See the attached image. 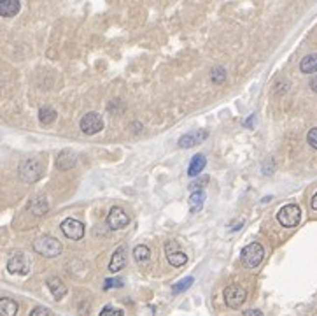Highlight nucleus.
I'll list each match as a JSON object with an SVG mask.
<instances>
[{"mask_svg":"<svg viewBox=\"0 0 317 316\" xmlns=\"http://www.w3.org/2000/svg\"><path fill=\"white\" fill-rule=\"evenodd\" d=\"M307 143H309L314 149H317V127L310 128V132L307 134Z\"/></svg>","mask_w":317,"mask_h":316,"instance_id":"nucleus-28","label":"nucleus"},{"mask_svg":"<svg viewBox=\"0 0 317 316\" xmlns=\"http://www.w3.org/2000/svg\"><path fill=\"white\" fill-rule=\"evenodd\" d=\"M310 205H312V209L317 211V193L312 197V202H310Z\"/></svg>","mask_w":317,"mask_h":316,"instance_id":"nucleus-32","label":"nucleus"},{"mask_svg":"<svg viewBox=\"0 0 317 316\" xmlns=\"http://www.w3.org/2000/svg\"><path fill=\"white\" fill-rule=\"evenodd\" d=\"M7 271L11 272V274H20V276L28 274V271H30L28 259H26L23 253H14L7 262Z\"/></svg>","mask_w":317,"mask_h":316,"instance_id":"nucleus-10","label":"nucleus"},{"mask_svg":"<svg viewBox=\"0 0 317 316\" xmlns=\"http://www.w3.org/2000/svg\"><path fill=\"white\" fill-rule=\"evenodd\" d=\"M207 183H209V176H202L200 179L193 181L191 185H189V188H191L193 192H198L200 188H205V186H207Z\"/></svg>","mask_w":317,"mask_h":316,"instance_id":"nucleus-26","label":"nucleus"},{"mask_svg":"<svg viewBox=\"0 0 317 316\" xmlns=\"http://www.w3.org/2000/svg\"><path fill=\"white\" fill-rule=\"evenodd\" d=\"M98 316H125V311L121 308L112 306V304H107V306H104V309Z\"/></svg>","mask_w":317,"mask_h":316,"instance_id":"nucleus-25","label":"nucleus"},{"mask_svg":"<svg viewBox=\"0 0 317 316\" xmlns=\"http://www.w3.org/2000/svg\"><path fill=\"white\" fill-rule=\"evenodd\" d=\"M187 202H189V209H191V213H198L205 204V193L202 192V190H198V192H191Z\"/></svg>","mask_w":317,"mask_h":316,"instance_id":"nucleus-19","label":"nucleus"},{"mask_svg":"<svg viewBox=\"0 0 317 316\" xmlns=\"http://www.w3.org/2000/svg\"><path fill=\"white\" fill-rule=\"evenodd\" d=\"M18 313V302L9 297L0 299V316H16Z\"/></svg>","mask_w":317,"mask_h":316,"instance_id":"nucleus-18","label":"nucleus"},{"mask_svg":"<svg viewBox=\"0 0 317 316\" xmlns=\"http://www.w3.org/2000/svg\"><path fill=\"white\" fill-rule=\"evenodd\" d=\"M18 174H20V179L23 183H35L42 176V164L37 158H28V160L20 164Z\"/></svg>","mask_w":317,"mask_h":316,"instance_id":"nucleus-2","label":"nucleus"},{"mask_svg":"<svg viewBox=\"0 0 317 316\" xmlns=\"http://www.w3.org/2000/svg\"><path fill=\"white\" fill-rule=\"evenodd\" d=\"M165 251H167V259H168V262H170V265L183 267L187 263V255L179 250V244L175 241H167Z\"/></svg>","mask_w":317,"mask_h":316,"instance_id":"nucleus-9","label":"nucleus"},{"mask_svg":"<svg viewBox=\"0 0 317 316\" xmlns=\"http://www.w3.org/2000/svg\"><path fill=\"white\" fill-rule=\"evenodd\" d=\"M264 259V248L260 242H251L242 250V262L247 269H256Z\"/></svg>","mask_w":317,"mask_h":316,"instance_id":"nucleus-4","label":"nucleus"},{"mask_svg":"<svg viewBox=\"0 0 317 316\" xmlns=\"http://www.w3.org/2000/svg\"><path fill=\"white\" fill-rule=\"evenodd\" d=\"M193 283H195V279H193L191 276H189V278H184V279H181L179 283H175L174 287H172V291H174V293H183V291H186Z\"/></svg>","mask_w":317,"mask_h":316,"instance_id":"nucleus-24","label":"nucleus"},{"mask_svg":"<svg viewBox=\"0 0 317 316\" xmlns=\"http://www.w3.org/2000/svg\"><path fill=\"white\" fill-rule=\"evenodd\" d=\"M301 220V209L300 205L296 204H286L282 205L279 213H277V222L281 223L282 227L286 229H293V227H298Z\"/></svg>","mask_w":317,"mask_h":316,"instance_id":"nucleus-3","label":"nucleus"},{"mask_svg":"<svg viewBox=\"0 0 317 316\" xmlns=\"http://www.w3.org/2000/svg\"><path fill=\"white\" fill-rule=\"evenodd\" d=\"M21 4L20 0H0V16L12 18L20 13Z\"/></svg>","mask_w":317,"mask_h":316,"instance_id":"nucleus-16","label":"nucleus"},{"mask_svg":"<svg viewBox=\"0 0 317 316\" xmlns=\"http://www.w3.org/2000/svg\"><path fill=\"white\" fill-rule=\"evenodd\" d=\"M223 297H224V302H226L228 308L238 309L240 306H244V302L247 300V290H245L242 285H230V287L224 288Z\"/></svg>","mask_w":317,"mask_h":316,"instance_id":"nucleus-5","label":"nucleus"},{"mask_svg":"<svg viewBox=\"0 0 317 316\" xmlns=\"http://www.w3.org/2000/svg\"><path fill=\"white\" fill-rule=\"evenodd\" d=\"M244 316H264V315L260 309H247V311H244Z\"/></svg>","mask_w":317,"mask_h":316,"instance_id":"nucleus-30","label":"nucleus"},{"mask_svg":"<svg viewBox=\"0 0 317 316\" xmlns=\"http://www.w3.org/2000/svg\"><path fill=\"white\" fill-rule=\"evenodd\" d=\"M58 113L54 107L51 106H42L41 109H39V121H41L42 125H51L56 119Z\"/></svg>","mask_w":317,"mask_h":316,"instance_id":"nucleus-20","label":"nucleus"},{"mask_svg":"<svg viewBox=\"0 0 317 316\" xmlns=\"http://www.w3.org/2000/svg\"><path fill=\"white\" fill-rule=\"evenodd\" d=\"M128 223H130V216L125 213V209H121L118 205H114L112 209L109 211V214H107V227L110 230L125 229V227H128Z\"/></svg>","mask_w":317,"mask_h":316,"instance_id":"nucleus-8","label":"nucleus"},{"mask_svg":"<svg viewBox=\"0 0 317 316\" xmlns=\"http://www.w3.org/2000/svg\"><path fill=\"white\" fill-rule=\"evenodd\" d=\"M300 70L303 74H314L317 72V53L307 55L300 63Z\"/></svg>","mask_w":317,"mask_h":316,"instance_id":"nucleus-22","label":"nucleus"},{"mask_svg":"<svg viewBox=\"0 0 317 316\" xmlns=\"http://www.w3.org/2000/svg\"><path fill=\"white\" fill-rule=\"evenodd\" d=\"M76 162H78V155L74 151H70V149H63L56 156V167L60 171H69V169H72L76 165Z\"/></svg>","mask_w":317,"mask_h":316,"instance_id":"nucleus-14","label":"nucleus"},{"mask_svg":"<svg viewBox=\"0 0 317 316\" xmlns=\"http://www.w3.org/2000/svg\"><path fill=\"white\" fill-rule=\"evenodd\" d=\"M81 130L88 136H95L104 128V118L98 113H88L81 118V123H79Z\"/></svg>","mask_w":317,"mask_h":316,"instance_id":"nucleus-6","label":"nucleus"},{"mask_svg":"<svg viewBox=\"0 0 317 316\" xmlns=\"http://www.w3.org/2000/svg\"><path fill=\"white\" fill-rule=\"evenodd\" d=\"M126 265V248L119 246L116 248V251L112 253V259L109 262V271L110 272H119L121 269H125Z\"/></svg>","mask_w":317,"mask_h":316,"instance_id":"nucleus-13","label":"nucleus"},{"mask_svg":"<svg viewBox=\"0 0 317 316\" xmlns=\"http://www.w3.org/2000/svg\"><path fill=\"white\" fill-rule=\"evenodd\" d=\"M30 316H51V313H49V309H46V308H35V309H32V313H30Z\"/></svg>","mask_w":317,"mask_h":316,"instance_id":"nucleus-29","label":"nucleus"},{"mask_svg":"<svg viewBox=\"0 0 317 316\" xmlns=\"http://www.w3.org/2000/svg\"><path fill=\"white\" fill-rule=\"evenodd\" d=\"M133 259L137 263H140V265H146V263H149L151 260V250L146 246V244H138V246L133 248Z\"/></svg>","mask_w":317,"mask_h":316,"instance_id":"nucleus-21","label":"nucleus"},{"mask_svg":"<svg viewBox=\"0 0 317 316\" xmlns=\"http://www.w3.org/2000/svg\"><path fill=\"white\" fill-rule=\"evenodd\" d=\"M119 287H123V279L109 278V279H106V283H104V290H110V288H119Z\"/></svg>","mask_w":317,"mask_h":316,"instance_id":"nucleus-27","label":"nucleus"},{"mask_svg":"<svg viewBox=\"0 0 317 316\" xmlns=\"http://www.w3.org/2000/svg\"><path fill=\"white\" fill-rule=\"evenodd\" d=\"M205 165H207V158H205L202 153H198V155H195L191 158V162H189V165H187V176H198L202 171L205 169Z\"/></svg>","mask_w":317,"mask_h":316,"instance_id":"nucleus-17","label":"nucleus"},{"mask_svg":"<svg viewBox=\"0 0 317 316\" xmlns=\"http://www.w3.org/2000/svg\"><path fill=\"white\" fill-rule=\"evenodd\" d=\"M60 229L63 232V235L72 239V241H79V239L84 237V225L79 220H76V218H65L61 222Z\"/></svg>","mask_w":317,"mask_h":316,"instance_id":"nucleus-7","label":"nucleus"},{"mask_svg":"<svg viewBox=\"0 0 317 316\" xmlns=\"http://www.w3.org/2000/svg\"><path fill=\"white\" fill-rule=\"evenodd\" d=\"M33 251L46 257V259H54V257L61 255L63 246H61V242L56 237H53V235H41V237H37L33 241Z\"/></svg>","mask_w":317,"mask_h":316,"instance_id":"nucleus-1","label":"nucleus"},{"mask_svg":"<svg viewBox=\"0 0 317 316\" xmlns=\"http://www.w3.org/2000/svg\"><path fill=\"white\" fill-rule=\"evenodd\" d=\"M28 211L35 216H44L49 211V202L46 197H33L28 202Z\"/></svg>","mask_w":317,"mask_h":316,"instance_id":"nucleus-15","label":"nucleus"},{"mask_svg":"<svg viewBox=\"0 0 317 316\" xmlns=\"http://www.w3.org/2000/svg\"><path fill=\"white\" fill-rule=\"evenodd\" d=\"M310 88H312V91H316L317 93V76H314L312 81H310Z\"/></svg>","mask_w":317,"mask_h":316,"instance_id":"nucleus-31","label":"nucleus"},{"mask_svg":"<svg viewBox=\"0 0 317 316\" xmlns=\"http://www.w3.org/2000/svg\"><path fill=\"white\" fill-rule=\"evenodd\" d=\"M207 137H209V132L202 130V128L193 130V132H187V134H184V136L179 139V148H193V146L200 144L202 141L207 139Z\"/></svg>","mask_w":317,"mask_h":316,"instance_id":"nucleus-11","label":"nucleus"},{"mask_svg":"<svg viewBox=\"0 0 317 316\" xmlns=\"http://www.w3.org/2000/svg\"><path fill=\"white\" fill-rule=\"evenodd\" d=\"M46 283H48V288H49V291H51V295L54 297V300H61L67 295V285L63 283L60 278L51 276Z\"/></svg>","mask_w":317,"mask_h":316,"instance_id":"nucleus-12","label":"nucleus"},{"mask_svg":"<svg viewBox=\"0 0 317 316\" xmlns=\"http://www.w3.org/2000/svg\"><path fill=\"white\" fill-rule=\"evenodd\" d=\"M211 79H212V83H215V85H223V83L226 81V69L221 65L214 67L211 72Z\"/></svg>","mask_w":317,"mask_h":316,"instance_id":"nucleus-23","label":"nucleus"}]
</instances>
